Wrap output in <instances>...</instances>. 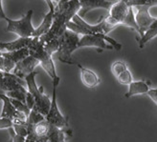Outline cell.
I'll list each match as a JSON object with an SVG mask.
<instances>
[{
    "mask_svg": "<svg viewBox=\"0 0 157 142\" xmlns=\"http://www.w3.org/2000/svg\"><path fill=\"white\" fill-rule=\"evenodd\" d=\"M115 28L117 27L112 25L106 19V17L103 18L101 21H100L97 24L91 25L89 23L85 22L84 19L82 18L78 13L74 15L72 20L69 21L66 25L67 30H70L78 35H96V34L108 35Z\"/></svg>",
    "mask_w": 157,
    "mask_h": 142,
    "instance_id": "cell-1",
    "label": "cell"
},
{
    "mask_svg": "<svg viewBox=\"0 0 157 142\" xmlns=\"http://www.w3.org/2000/svg\"><path fill=\"white\" fill-rule=\"evenodd\" d=\"M60 82V77L57 76L56 78L52 79L53 84V97L51 99V104L49 108V112L45 116V120L48 122L50 125L54 127L63 130L66 133V136L71 137H72V130L69 126V118L67 116H64L59 111V108L58 105V87Z\"/></svg>",
    "mask_w": 157,
    "mask_h": 142,
    "instance_id": "cell-2",
    "label": "cell"
},
{
    "mask_svg": "<svg viewBox=\"0 0 157 142\" xmlns=\"http://www.w3.org/2000/svg\"><path fill=\"white\" fill-rule=\"evenodd\" d=\"M27 49L29 51L30 56L35 57L39 62V65L51 77V79H54V78L59 76L52 56L46 53V51L44 50V45L39 40L38 37H32Z\"/></svg>",
    "mask_w": 157,
    "mask_h": 142,
    "instance_id": "cell-3",
    "label": "cell"
},
{
    "mask_svg": "<svg viewBox=\"0 0 157 142\" xmlns=\"http://www.w3.org/2000/svg\"><path fill=\"white\" fill-rule=\"evenodd\" d=\"M37 73L33 72L27 76H25L24 81L27 85V91L32 94L35 98V106L33 109L41 114L44 117L49 112V108L51 104V99L48 96H46L43 91V87H38L36 83V76Z\"/></svg>",
    "mask_w": 157,
    "mask_h": 142,
    "instance_id": "cell-4",
    "label": "cell"
},
{
    "mask_svg": "<svg viewBox=\"0 0 157 142\" xmlns=\"http://www.w3.org/2000/svg\"><path fill=\"white\" fill-rule=\"evenodd\" d=\"M85 47H93V48L98 49V52L105 50H122L121 43L116 41L114 38L108 36L107 35L103 34L87 35L80 37L78 48H85Z\"/></svg>",
    "mask_w": 157,
    "mask_h": 142,
    "instance_id": "cell-5",
    "label": "cell"
},
{
    "mask_svg": "<svg viewBox=\"0 0 157 142\" xmlns=\"http://www.w3.org/2000/svg\"><path fill=\"white\" fill-rule=\"evenodd\" d=\"M78 40H80V35L70 30H65L63 35L59 38V48L57 52L58 59L60 62L69 65H74L75 60L72 58V53L78 49Z\"/></svg>",
    "mask_w": 157,
    "mask_h": 142,
    "instance_id": "cell-6",
    "label": "cell"
},
{
    "mask_svg": "<svg viewBox=\"0 0 157 142\" xmlns=\"http://www.w3.org/2000/svg\"><path fill=\"white\" fill-rule=\"evenodd\" d=\"M33 13V10H29L24 16L18 20L8 18L6 20L8 23L6 31L17 35L19 37H33L35 31V28L32 24Z\"/></svg>",
    "mask_w": 157,
    "mask_h": 142,
    "instance_id": "cell-7",
    "label": "cell"
},
{
    "mask_svg": "<svg viewBox=\"0 0 157 142\" xmlns=\"http://www.w3.org/2000/svg\"><path fill=\"white\" fill-rule=\"evenodd\" d=\"M128 10L129 6L122 0H119V1L114 3L109 9V13L106 16V19L116 27L121 26L124 17L127 16Z\"/></svg>",
    "mask_w": 157,
    "mask_h": 142,
    "instance_id": "cell-8",
    "label": "cell"
},
{
    "mask_svg": "<svg viewBox=\"0 0 157 142\" xmlns=\"http://www.w3.org/2000/svg\"><path fill=\"white\" fill-rule=\"evenodd\" d=\"M135 13V20L140 30V37L147 31L152 24L155 17H152L150 13V9L146 6H139V7H132Z\"/></svg>",
    "mask_w": 157,
    "mask_h": 142,
    "instance_id": "cell-9",
    "label": "cell"
},
{
    "mask_svg": "<svg viewBox=\"0 0 157 142\" xmlns=\"http://www.w3.org/2000/svg\"><path fill=\"white\" fill-rule=\"evenodd\" d=\"M0 100L3 102V107L0 116L1 117H7L13 120V122H25L26 121V116L19 113L18 111L15 110V108L13 106L11 99L9 96H7L6 94H0Z\"/></svg>",
    "mask_w": 157,
    "mask_h": 142,
    "instance_id": "cell-10",
    "label": "cell"
},
{
    "mask_svg": "<svg viewBox=\"0 0 157 142\" xmlns=\"http://www.w3.org/2000/svg\"><path fill=\"white\" fill-rule=\"evenodd\" d=\"M39 65V62L33 56H28L26 58L22 59L15 64L14 69L13 70V74L18 76L21 79H24L25 76L35 72V69Z\"/></svg>",
    "mask_w": 157,
    "mask_h": 142,
    "instance_id": "cell-11",
    "label": "cell"
},
{
    "mask_svg": "<svg viewBox=\"0 0 157 142\" xmlns=\"http://www.w3.org/2000/svg\"><path fill=\"white\" fill-rule=\"evenodd\" d=\"M74 65H76L78 68V70H80L81 80L86 88L94 89V88H96L98 85H100L101 78L99 77V75L95 72H94V71L83 67L82 65L80 64V63H78L77 61H75Z\"/></svg>",
    "mask_w": 157,
    "mask_h": 142,
    "instance_id": "cell-12",
    "label": "cell"
},
{
    "mask_svg": "<svg viewBox=\"0 0 157 142\" xmlns=\"http://www.w3.org/2000/svg\"><path fill=\"white\" fill-rule=\"evenodd\" d=\"M81 5V9L78 11V14L82 18L85 16V14L88 12L95 10V9H105L109 11V9L113 5L111 2L107 0H78Z\"/></svg>",
    "mask_w": 157,
    "mask_h": 142,
    "instance_id": "cell-13",
    "label": "cell"
},
{
    "mask_svg": "<svg viewBox=\"0 0 157 142\" xmlns=\"http://www.w3.org/2000/svg\"><path fill=\"white\" fill-rule=\"evenodd\" d=\"M47 5L49 7V12L45 14V16L37 28H35L33 37H40L41 35H45L47 31H48L53 24V20H54V13H55V5L53 2H51L50 0L46 2Z\"/></svg>",
    "mask_w": 157,
    "mask_h": 142,
    "instance_id": "cell-14",
    "label": "cell"
},
{
    "mask_svg": "<svg viewBox=\"0 0 157 142\" xmlns=\"http://www.w3.org/2000/svg\"><path fill=\"white\" fill-rule=\"evenodd\" d=\"M151 89V84L146 80H133L129 85L128 92L124 93L125 98H130L135 96H143L147 94Z\"/></svg>",
    "mask_w": 157,
    "mask_h": 142,
    "instance_id": "cell-15",
    "label": "cell"
},
{
    "mask_svg": "<svg viewBox=\"0 0 157 142\" xmlns=\"http://www.w3.org/2000/svg\"><path fill=\"white\" fill-rule=\"evenodd\" d=\"M32 37H18L11 42H0L1 52H13L23 48H27Z\"/></svg>",
    "mask_w": 157,
    "mask_h": 142,
    "instance_id": "cell-16",
    "label": "cell"
},
{
    "mask_svg": "<svg viewBox=\"0 0 157 142\" xmlns=\"http://www.w3.org/2000/svg\"><path fill=\"white\" fill-rule=\"evenodd\" d=\"M156 36H157V18L154 19L152 24L150 26V28L147 30V31L143 35V36H141L138 39L139 48L143 49L147 43H148L151 40H152V39L155 38Z\"/></svg>",
    "mask_w": 157,
    "mask_h": 142,
    "instance_id": "cell-17",
    "label": "cell"
},
{
    "mask_svg": "<svg viewBox=\"0 0 157 142\" xmlns=\"http://www.w3.org/2000/svg\"><path fill=\"white\" fill-rule=\"evenodd\" d=\"M2 56L8 59H10L11 61H13L14 64H17V63H18L22 59L26 58L30 54H29V51L27 48H23V49L13 51V52H2Z\"/></svg>",
    "mask_w": 157,
    "mask_h": 142,
    "instance_id": "cell-18",
    "label": "cell"
},
{
    "mask_svg": "<svg viewBox=\"0 0 157 142\" xmlns=\"http://www.w3.org/2000/svg\"><path fill=\"white\" fill-rule=\"evenodd\" d=\"M123 26H127L128 28H130L131 30L135 31L136 33L140 35V30H139V27L136 23V20H135V13H134V10H133L132 7H129V10H128V13L127 14V16L124 17L123 23H122Z\"/></svg>",
    "mask_w": 157,
    "mask_h": 142,
    "instance_id": "cell-19",
    "label": "cell"
},
{
    "mask_svg": "<svg viewBox=\"0 0 157 142\" xmlns=\"http://www.w3.org/2000/svg\"><path fill=\"white\" fill-rule=\"evenodd\" d=\"M66 138V133L63 130L56 128V127H52V130L49 133L48 139L47 142H65Z\"/></svg>",
    "mask_w": 157,
    "mask_h": 142,
    "instance_id": "cell-20",
    "label": "cell"
},
{
    "mask_svg": "<svg viewBox=\"0 0 157 142\" xmlns=\"http://www.w3.org/2000/svg\"><path fill=\"white\" fill-rule=\"evenodd\" d=\"M43 119H45V117L41 114H39L35 109H32L26 118L25 124L27 125V127H30V126H34L36 123L42 121Z\"/></svg>",
    "mask_w": 157,
    "mask_h": 142,
    "instance_id": "cell-21",
    "label": "cell"
},
{
    "mask_svg": "<svg viewBox=\"0 0 157 142\" xmlns=\"http://www.w3.org/2000/svg\"><path fill=\"white\" fill-rule=\"evenodd\" d=\"M115 78L117 79V81L122 85H128V86L133 81L132 74H131V72L129 71L128 68L125 69L124 71H123V72L120 75H118Z\"/></svg>",
    "mask_w": 157,
    "mask_h": 142,
    "instance_id": "cell-22",
    "label": "cell"
},
{
    "mask_svg": "<svg viewBox=\"0 0 157 142\" xmlns=\"http://www.w3.org/2000/svg\"><path fill=\"white\" fill-rule=\"evenodd\" d=\"M59 48V39L54 38L52 40L48 41L44 44V50L47 53H49L50 56H53V53H57Z\"/></svg>",
    "mask_w": 157,
    "mask_h": 142,
    "instance_id": "cell-23",
    "label": "cell"
},
{
    "mask_svg": "<svg viewBox=\"0 0 157 142\" xmlns=\"http://www.w3.org/2000/svg\"><path fill=\"white\" fill-rule=\"evenodd\" d=\"M10 99H11V102H12L13 106L15 108V110H17V111H18L19 113L23 114V115H24L27 117L28 115L30 114L31 110L29 109V107L24 103V102L19 101L17 99H13V98H10Z\"/></svg>",
    "mask_w": 157,
    "mask_h": 142,
    "instance_id": "cell-24",
    "label": "cell"
},
{
    "mask_svg": "<svg viewBox=\"0 0 157 142\" xmlns=\"http://www.w3.org/2000/svg\"><path fill=\"white\" fill-rule=\"evenodd\" d=\"M125 69H128V65L124 61H122V60H118V61L113 62L111 65V68H110L111 73L115 77L118 75H120Z\"/></svg>",
    "mask_w": 157,
    "mask_h": 142,
    "instance_id": "cell-25",
    "label": "cell"
},
{
    "mask_svg": "<svg viewBox=\"0 0 157 142\" xmlns=\"http://www.w3.org/2000/svg\"><path fill=\"white\" fill-rule=\"evenodd\" d=\"M13 122L10 118L0 116V130L1 129H10L13 127Z\"/></svg>",
    "mask_w": 157,
    "mask_h": 142,
    "instance_id": "cell-26",
    "label": "cell"
},
{
    "mask_svg": "<svg viewBox=\"0 0 157 142\" xmlns=\"http://www.w3.org/2000/svg\"><path fill=\"white\" fill-rule=\"evenodd\" d=\"M9 131H10V135H11L10 142H25L26 137H23L21 136H18L17 133H15L14 131L13 130V128H10Z\"/></svg>",
    "mask_w": 157,
    "mask_h": 142,
    "instance_id": "cell-27",
    "label": "cell"
},
{
    "mask_svg": "<svg viewBox=\"0 0 157 142\" xmlns=\"http://www.w3.org/2000/svg\"><path fill=\"white\" fill-rule=\"evenodd\" d=\"M25 104L29 107L30 110H32L34 108V106H35V98H34V96L29 92L27 93V96H26Z\"/></svg>",
    "mask_w": 157,
    "mask_h": 142,
    "instance_id": "cell-28",
    "label": "cell"
},
{
    "mask_svg": "<svg viewBox=\"0 0 157 142\" xmlns=\"http://www.w3.org/2000/svg\"><path fill=\"white\" fill-rule=\"evenodd\" d=\"M148 2V0H131L128 3L129 7H139V6H145Z\"/></svg>",
    "mask_w": 157,
    "mask_h": 142,
    "instance_id": "cell-29",
    "label": "cell"
},
{
    "mask_svg": "<svg viewBox=\"0 0 157 142\" xmlns=\"http://www.w3.org/2000/svg\"><path fill=\"white\" fill-rule=\"evenodd\" d=\"M147 96H148L151 97V99L154 102V103L157 105V88L156 89H150V91L147 92Z\"/></svg>",
    "mask_w": 157,
    "mask_h": 142,
    "instance_id": "cell-30",
    "label": "cell"
},
{
    "mask_svg": "<svg viewBox=\"0 0 157 142\" xmlns=\"http://www.w3.org/2000/svg\"><path fill=\"white\" fill-rule=\"evenodd\" d=\"M8 17L5 12H4V9H3V4H2V0H0V19H4V20H7Z\"/></svg>",
    "mask_w": 157,
    "mask_h": 142,
    "instance_id": "cell-31",
    "label": "cell"
},
{
    "mask_svg": "<svg viewBox=\"0 0 157 142\" xmlns=\"http://www.w3.org/2000/svg\"><path fill=\"white\" fill-rule=\"evenodd\" d=\"M145 6L147 8H148V9H151L152 7H155V6H157V0H148V2Z\"/></svg>",
    "mask_w": 157,
    "mask_h": 142,
    "instance_id": "cell-32",
    "label": "cell"
},
{
    "mask_svg": "<svg viewBox=\"0 0 157 142\" xmlns=\"http://www.w3.org/2000/svg\"><path fill=\"white\" fill-rule=\"evenodd\" d=\"M3 60H4V57L2 56V52L0 51V71L2 70V66H3Z\"/></svg>",
    "mask_w": 157,
    "mask_h": 142,
    "instance_id": "cell-33",
    "label": "cell"
},
{
    "mask_svg": "<svg viewBox=\"0 0 157 142\" xmlns=\"http://www.w3.org/2000/svg\"><path fill=\"white\" fill-rule=\"evenodd\" d=\"M68 1H70V0H59V3H58L56 6H58V5H61V4H64V3H66V2H68Z\"/></svg>",
    "mask_w": 157,
    "mask_h": 142,
    "instance_id": "cell-34",
    "label": "cell"
},
{
    "mask_svg": "<svg viewBox=\"0 0 157 142\" xmlns=\"http://www.w3.org/2000/svg\"><path fill=\"white\" fill-rule=\"evenodd\" d=\"M47 1H48V0H45V2H47ZM50 1L53 2V3H57V4H58L59 0H50Z\"/></svg>",
    "mask_w": 157,
    "mask_h": 142,
    "instance_id": "cell-35",
    "label": "cell"
},
{
    "mask_svg": "<svg viewBox=\"0 0 157 142\" xmlns=\"http://www.w3.org/2000/svg\"><path fill=\"white\" fill-rule=\"evenodd\" d=\"M122 1H124V2H125V3L128 4V3L129 1H131V0H122Z\"/></svg>",
    "mask_w": 157,
    "mask_h": 142,
    "instance_id": "cell-36",
    "label": "cell"
}]
</instances>
